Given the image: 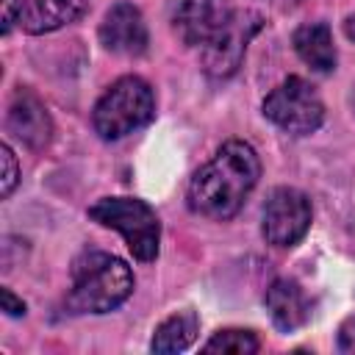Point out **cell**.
Instances as JSON below:
<instances>
[{
	"label": "cell",
	"instance_id": "9",
	"mask_svg": "<svg viewBox=\"0 0 355 355\" xmlns=\"http://www.w3.org/2000/svg\"><path fill=\"white\" fill-rule=\"evenodd\" d=\"M100 42L119 55H141L147 50V25L133 3H116L105 11L100 25Z\"/></svg>",
	"mask_w": 355,
	"mask_h": 355
},
{
	"label": "cell",
	"instance_id": "7",
	"mask_svg": "<svg viewBox=\"0 0 355 355\" xmlns=\"http://www.w3.org/2000/svg\"><path fill=\"white\" fill-rule=\"evenodd\" d=\"M233 17L230 0H180L172 14V28L183 44L205 47L233 22Z\"/></svg>",
	"mask_w": 355,
	"mask_h": 355
},
{
	"label": "cell",
	"instance_id": "5",
	"mask_svg": "<svg viewBox=\"0 0 355 355\" xmlns=\"http://www.w3.org/2000/svg\"><path fill=\"white\" fill-rule=\"evenodd\" d=\"M263 116L291 136H308L324 122V105L308 80L288 75L266 94Z\"/></svg>",
	"mask_w": 355,
	"mask_h": 355
},
{
	"label": "cell",
	"instance_id": "3",
	"mask_svg": "<svg viewBox=\"0 0 355 355\" xmlns=\"http://www.w3.org/2000/svg\"><path fill=\"white\" fill-rule=\"evenodd\" d=\"M155 116V94L150 83L139 75H125L114 80L92 111V125L100 139L116 141L128 133L144 128Z\"/></svg>",
	"mask_w": 355,
	"mask_h": 355
},
{
	"label": "cell",
	"instance_id": "16",
	"mask_svg": "<svg viewBox=\"0 0 355 355\" xmlns=\"http://www.w3.org/2000/svg\"><path fill=\"white\" fill-rule=\"evenodd\" d=\"M0 161H3V175H0V197H8L14 191V186L19 183V166H17V155L8 144H0Z\"/></svg>",
	"mask_w": 355,
	"mask_h": 355
},
{
	"label": "cell",
	"instance_id": "13",
	"mask_svg": "<svg viewBox=\"0 0 355 355\" xmlns=\"http://www.w3.org/2000/svg\"><path fill=\"white\" fill-rule=\"evenodd\" d=\"M294 50L297 55L316 72L336 69V44L327 22H305L294 31Z\"/></svg>",
	"mask_w": 355,
	"mask_h": 355
},
{
	"label": "cell",
	"instance_id": "6",
	"mask_svg": "<svg viewBox=\"0 0 355 355\" xmlns=\"http://www.w3.org/2000/svg\"><path fill=\"white\" fill-rule=\"evenodd\" d=\"M311 227V200L300 189L280 186L269 194L261 216L263 239L272 247H294Z\"/></svg>",
	"mask_w": 355,
	"mask_h": 355
},
{
	"label": "cell",
	"instance_id": "8",
	"mask_svg": "<svg viewBox=\"0 0 355 355\" xmlns=\"http://www.w3.org/2000/svg\"><path fill=\"white\" fill-rule=\"evenodd\" d=\"M261 28V17L255 11H236L233 22L205 47H200V58H202V69L211 78H230L247 50V42L255 36V31Z\"/></svg>",
	"mask_w": 355,
	"mask_h": 355
},
{
	"label": "cell",
	"instance_id": "15",
	"mask_svg": "<svg viewBox=\"0 0 355 355\" xmlns=\"http://www.w3.org/2000/svg\"><path fill=\"white\" fill-rule=\"evenodd\" d=\"M258 336L252 330H239V327H227L214 333L205 341V352H222V355H252L258 352Z\"/></svg>",
	"mask_w": 355,
	"mask_h": 355
},
{
	"label": "cell",
	"instance_id": "14",
	"mask_svg": "<svg viewBox=\"0 0 355 355\" xmlns=\"http://www.w3.org/2000/svg\"><path fill=\"white\" fill-rule=\"evenodd\" d=\"M197 327H200V322H197L194 311H178L155 327L150 349L153 352H183L194 344Z\"/></svg>",
	"mask_w": 355,
	"mask_h": 355
},
{
	"label": "cell",
	"instance_id": "19",
	"mask_svg": "<svg viewBox=\"0 0 355 355\" xmlns=\"http://www.w3.org/2000/svg\"><path fill=\"white\" fill-rule=\"evenodd\" d=\"M338 347L344 352H355V319H349L338 333Z\"/></svg>",
	"mask_w": 355,
	"mask_h": 355
},
{
	"label": "cell",
	"instance_id": "17",
	"mask_svg": "<svg viewBox=\"0 0 355 355\" xmlns=\"http://www.w3.org/2000/svg\"><path fill=\"white\" fill-rule=\"evenodd\" d=\"M0 305L8 316H25V302L11 288H0Z\"/></svg>",
	"mask_w": 355,
	"mask_h": 355
},
{
	"label": "cell",
	"instance_id": "18",
	"mask_svg": "<svg viewBox=\"0 0 355 355\" xmlns=\"http://www.w3.org/2000/svg\"><path fill=\"white\" fill-rule=\"evenodd\" d=\"M19 6H22V0H3V33H8L11 25L17 22Z\"/></svg>",
	"mask_w": 355,
	"mask_h": 355
},
{
	"label": "cell",
	"instance_id": "4",
	"mask_svg": "<svg viewBox=\"0 0 355 355\" xmlns=\"http://www.w3.org/2000/svg\"><path fill=\"white\" fill-rule=\"evenodd\" d=\"M89 216L103 227H114L122 233L128 250L136 261H155L161 225L155 211L136 197H103L89 208Z\"/></svg>",
	"mask_w": 355,
	"mask_h": 355
},
{
	"label": "cell",
	"instance_id": "20",
	"mask_svg": "<svg viewBox=\"0 0 355 355\" xmlns=\"http://www.w3.org/2000/svg\"><path fill=\"white\" fill-rule=\"evenodd\" d=\"M344 31H347L349 39H355V17H349V19L344 22Z\"/></svg>",
	"mask_w": 355,
	"mask_h": 355
},
{
	"label": "cell",
	"instance_id": "10",
	"mask_svg": "<svg viewBox=\"0 0 355 355\" xmlns=\"http://www.w3.org/2000/svg\"><path fill=\"white\" fill-rule=\"evenodd\" d=\"M6 125L8 130L22 139L31 150H44L50 144V136H53V122H50V114L44 108V103L28 92V89H19L8 105V116H6Z\"/></svg>",
	"mask_w": 355,
	"mask_h": 355
},
{
	"label": "cell",
	"instance_id": "11",
	"mask_svg": "<svg viewBox=\"0 0 355 355\" xmlns=\"http://www.w3.org/2000/svg\"><path fill=\"white\" fill-rule=\"evenodd\" d=\"M89 0H22L17 22L25 33L42 36L75 22L86 11Z\"/></svg>",
	"mask_w": 355,
	"mask_h": 355
},
{
	"label": "cell",
	"instance_id": "1",
	"mask_svg": "<svg viewBox=\"0 0 355 355\" xmlns=\"http://www.w3.org/2000/svg\"><path fill=\"white\" fill-rule=\"evenodd\" d=\"M261 178V161L252 144L241 139L225 141L216 155L202 164L189 183V205L191 211L208 219H230L241 211L244 200L255 189Z\"/></svg>",
	"mask_w": 355,
	"mask_h": 355
},
{
	"label": "cell",
	"instance_id": "2",
	"mask_svg": "<svg viewBox=\"0 0 355 355\" xmlns=\"http://www.w3.org/2000/svg\"><path fill=\"white\" fill-rule=\"evenodd\" d=\"M130 266L108 252H83L72 263V288L67 294L69 313H108L133 294Z\"/></svg>",
	"mask_w": 355,
	"mask_h": 355
},
{
	"label": "cell",
	"instance_id": "12",
	"mask_svg": "<svg viewBox=\"0 0 355 355\" xmlns=\"http://www.w3.org/2000/svg\"><path fill=\"white\" fill-rule=\"evenodd\" d=\"M266 311L272 316V324L283 333H294L297 327L305 324L308 319V300H305V291L297 280L291 277H277L269 283L266 288Z\"/></svg>",
	"mask_w": 355,
	"mask_h": 355
}]
</instances>
